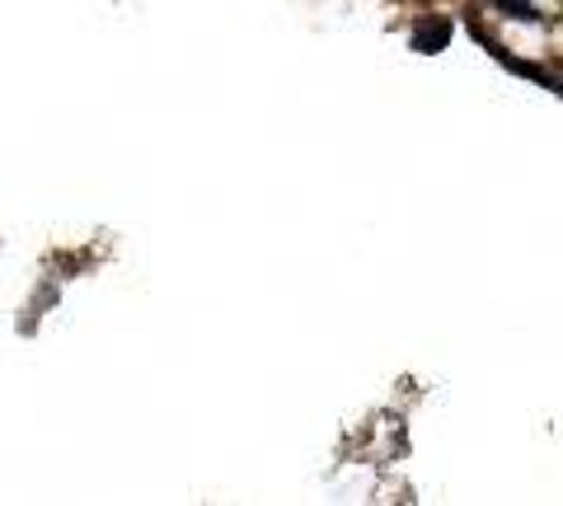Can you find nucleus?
I'll return each mask as SVG.
<instances>
[{
  "mask_svg": "<svg viewBox=\"0 0 563 506\" xmlns=\"http://www.w3.org/2000/svg\"><path fill=\"white\" fill-rule=\"evenodd\" d=\"M451 43V20H442V14H432V20H422L413 29V47L418 52H442Z\"/></svg>",
  "mask_w": 563,
  "mask_h": 506,
  "instance_id": "f257e3e1",
  "label": "nucleus"
},
{
  "mask_svg": "<svg viewBox=\"0 0 563 506\" xmlns=\"http://www.w3.org/2000/svg\"><path fill=\"white\" fill-rule=\"evenodd\" d=\"M503 14H517V20H536V5L531 0H493Z\"/></svg>",
  "mask_w": 563,
  "mask_h": 506,
  "instance_id": "f03ea898",
  "label": "nucleus"
}]
</instances>
